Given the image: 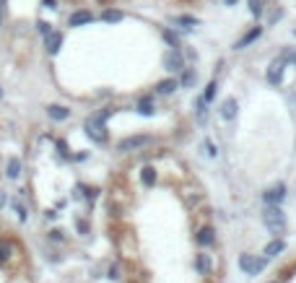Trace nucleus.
Masks as SVG:
<instances>
[{"instance_id": "f257e3e1", "label": "nucleus", "mask_w": 296, "mask_h": 283, "mask_svg": "<svg viewBox=\"0 0 296 283\" xmlns=\"http://www.w3.org/2000/svg\"><path fill=\"white\" fill-rule=\"evenodd\" d=\"M262 224L273 231V234H283L286 231V216L278 205H268L262 210Z\"/></svg>"}, {"instance_id": "f03ea898", "label": "nucleus", "mask_w": 296, "mask_h": 283, "mask_svg": "<svg viewBox=\"0 0 296 283\" xmlns=\"http://www.w3.org/2000/svg\"><path fill=\"white\" fill-rule=\"evenodd\" d=\"M265 265H268V260H265V257H255V255H242V257H239V268H242L247 275H257V273H262Z\"/></svg>"}, {"instance_id": "7ed1b4c3", "label": "nucleus", "mask_w": 296, "mask_h": 283, "mask_svg": "<svg viewBox=\"0 0 296 283\" xmlns=\"http://www.w3.org/2000/svg\"><path fill=\"white\" fill-rule=\"evenodd\" d=\"M86 135L94 140V143H104L107 140V130H104V122L99 117H91L86 120Z\"/></svg>"}, {"instance_id": "20e7f679", "label": "nucleus", "mask_w": 296, "mask_h": 283, "mask_svg": "<svg viewBox=\"0 0 296 283\" xmlns=\"http://www.w3.org/2000/svg\"><path fill=\"white\" fill-rule=\"evenodd\" d=\"M283 68H286V60H283V57H276V60L270 62V68H268V83H270V86H278V83H281Z\"/></svg>"}, {"instance_id": "39448f33", "label": "nucleus", "mask_w": 296, "mask_h": 283, "mask_svg": "<svg viewBox=\"0 0 296 283\" xmlns=\"http://www.w3.org/2000/svg\"><path fill=\"white\" fill-rule=\"evenodd\" d=\"M148 143H151V138H148V135H133V138H125V140H120L117 151H122V154H127V151H135V148L148 146Z\"/></svg>"}, {"instance_id": "423d86ee", "label": "nucleus", "mask_w": 296, "mask_h": 283, "mask_svg": "<svg viewBox=\"0 0 296 283\" xmlns=\"http://www.w3.org/2000/svg\"><path fill=\"white\" fill-rule=\"evenodd\" d=\"M286 198V185H276V187H270L262 192V200L268 205H281V200Z\"/></svg>"}, {"instance_id": "0eeeda50", "label": "nucleus", "mask_w": 296, "mask_h": 283, "mask_svg": "<svg viewBox=\"0 0 296 283\" xmlns=\"http://www.w3.org/2000/svg\"><path fill=\"white\" fill-rule=\"evenodd\" d=\"M164 68H167V70H172V73H177V70H182V68H185V62H182V55H179V50H172V52L164 57Z\"/></svg>"}, {"instance_id": "6e6552de", "label": "nucleus", "mask_w": 296, "mask_h": 283, "mask_svg": "<svg viewBox=\"0 0 296 283\" xmlns=\"http://www.w3.org/2000/svg\"><path fill=\"white\" fill-rule=\"evenodd\" d=\"M195 239H198L200 247H211V244H216V231H213L211 226H203V229L195 234Z\"/></svg>"}, {"instance_id": "1a4fd4ad", "label": "nucleus", "mask_w": 296, "mask_h": 283, "mask_svg": "<svg viewBox=\"0 0 296 283\" xmlns=\"http://www.w3.org/2000/svg\"><path fill=\"white\" fill-rule=\"evenodd\" d=\"M44 47H47L50 55H57L60 47H62V34L60 31H52L50 37H44Z\"/></svg>"}, {"instance_id": "9d476101", "label": "nucleus", "mask_w": 296, "mask_h": 283, "mask_svg": "<svg viewBox=\"0 0 296 283\" xmlns=\"http://www.w3.org/2000/svg\"><path fill=\"white\" fill-rule=\"evenodd\" d=\"M260 37H262V26H255V29H249V31H247V34H244V37L237 42L234 47H237V50H244L247 45H252V42H255V39H260Z\"/></svg>"}, {"instance_id": "9b49d317", "label": "nucleus", "mask_w": 296, "mask_h": 283, "mask_svg": "<svg viewBox=\"0 0 296 283\" xmlns=\"http://www.w3.org/2000/svg\"><path fill=\"white\" fill-rule=\"evenodd\" d=\"M237 110H239L237 99H226V101L221 104V117H223V120H234V117H237Z\"/></svg>"}, {"instance_id": "f8f14e48", "label": "nucleus", "mask_w": 296, "mask_h": 283, "mask_svg": "<svg viewBox=\"0 0 296 283\" xmlns=\"http://www.w3.org/2000/svg\"><path fill=\"white\" fill-rule=\"evenodd\" d=\"M47 115H50V120H68L71 117V110L68 107H60V104H52V107H47Z\"/></svg>"}, {"instance_id": "ddd939ff", "label": "nucleus", "mask_w": 296, "mask_h": 283, "mask_svg": "<svg viewBox=\"0 0 296 283\" xmlns=\"http://www.w3.org/2000/svg\"><path fill=\"white\" fill-rule=\"evenodd\" d=\"M283 250H286V242L276 236V239H273V242L265 247V260H268V257H276V255H281Z\"/></svg>"}, {"instance_id": "4468645a", "label": "nucleus", "mask_w": 296, "mask_h": 283, "mask_svg": "<svg viewBox=\"0 0 296 283\" xmlns=\"http://www.w3.org/2000/svg\"><path fill=\"white\" fill-rule=\"evenodd\" d=\"M91 18H94V16H91V11H76L68 24H71V26H81V24H88Z\"/></svg>"}, {"instance_id": "2eb2a0df", "label": "nucleus", "mask_w": 296, "mask_h": 283, "mask_svg": "<svg viewBox=\"0 0 296 283\" xmlns=\"http://www.w3.org/2000/svg\"><path fill=\"white\" fill-rule=\"evenodd\" d=\"M195 268H198V273L200 275H208V270H211V260H208V255H195Z\"/></svg>"}, {"instance_id": "dca6fc26", "label": "nucleus", "mask_w": 296, "mask_h": 283, "mask_svg": "<svg viewBox=\"0 0 296 283\" xmlns=\"http://www.w3.org/2000/svg\"><path fill=\"white\" fill-rule=\"evenodd\" d=\"M11 257H13V244L6 242V239H0V265H6Z\"/></svg>"}, {"instance_id": "f3484780", "label": "nucleus", "mask_w": 296, "mask_h": 283, "mask_svg": "<svg viewBox=\"0 0 296 283\" xmlns=\"http://www.w3.org/2000/svg\"><path fill=\"white\" fill-rule=\"evenodd\" d=\"M177 86H179V83H177L174 78H167V81H158V83H156V91L167 96V94H172V91L177 89Z\"/></svg>"}, {"instance_id": "a211bd4d", "label": "nucleus", "mask_w": 296, "mask_h": 283, "mask_svg": "<svg viewBox=\"0 0 296 283\" xmlns=\"http://www.w3.org/2000/svg\"><path fill=\"white\" fill-rule=\"evenodd\" d=\"M141 182L146 187H153V182H156V169L153 166H143L141 169Z\"/></svg>"}, {"instance_id": "6ab92c4d", "label": "nucleus", "mask_w": 296, "mask_h": 283, "mask_svg": "<svg viewBox=\"0 0 296 283\" xmlns=\"http://www.w3.org/2000/svg\"><path fill=\"white\" fill-rule=\"evenodd\" d=\"M138 112H141V115H146V117H148V115H153V99H151V96H143V99L138 101Z\"/></svg>"}, {"instance_id": "aec40b11", "label": "nucleus", "mask_w": 296, "mask_h": 283, "mask_svg": "<svg viewBox=\"0 0 296 283\" xmlns=\"http://www.w3.org/2000/svg\"><path fill=\"white\" fill-rule=\"evenodd\" d=\"M21 169H24V166H21V161H18V159H11V161H8V171H6V174H8L11 180H18V177H21Z\"/></svg>"}, {"instance_id": "412c9836", "label": "nucleus", "mask_w": 296, "mask_h": 283, "mask_svg": "<svg viewBox=\"0 0 296 283\" xmlns=\"http://www.w3.org/2000/svg\"><path fill=\"white\" fill-rule=\"evenodd\" d=\"M174 24H182L185 29H192V26H198L200 21L198 18H192V16H179V18H174Z\"/></svg>"}, {"instance_id": "4be33fe9", "label": "nucleus", "mask_w": 296, "mask_h": 283, "mask_svg": "<svg viewBox=\"0 0 296 283\" xmlns=\"http://www.w3.org/2000/svg\"><path fill=\"white\" fill-rule=\"evenodd\" d=\"M102 18L107 21V24H117V21H122L125 16H122L120 11H104V13H102Z\"/></svg>"}, {"instance_id": "5701e85b", "label": "nucleus", "mask_w": 296, "mask_h": 283, "mask_svg": "<svg viewBox=\"0 0 296 283\" xmlns=\"http://www.w3.org/2000/svg\"><path fill=\"white\" fill-rule=\"evenodd\" d=\"M13 213L18 216V221H26V216H29V213H26V205L18 203V200H13Z\"/></svg>"}, {"instance_id": "b1692460", "label": "nucleus", "mask_w": 296, "mask_h": 283, "mask_svg": "<svg viewBox=\"0 0 296 283\" xmlns=\"http://www.w3.org/2000/svg\"><path fill=\"white\" fill-rule=\"evenodd\" d=\"M216 91H218V86H216V81H211V83H208V89H206V94H203V101H213Z\"/></svg>"}, {"instance_id": "393cba45", "label": "nucleus", "mask_w": 296, "mask_h": 283, "mask_svg": "<svg viewBox=\"0 0 296 283\" xmlns=\"http://www.w3.org/2000/svg\"><path fill=\"white\" fill-rule=\"evenodd\" d=\"M249 13H252V16H262V0H249Z\"/></svg>"}, {"instance_id": "a878e982", "label": "nucleus", "mask_w": 296, "mask_h": 283, "mask_svg": "<svg viewBox=\"0 0 296 283\" xmlns=\"http://www.w3.org/2000/svg\"><path fill=\"white\" fill-rule=\"evenodd\" d=\"M192 83H195V70L187 68L185 73H182V86H192Z\"/></svg>"}, {"instance_id": "bb28decb", "label": "nucleus", "mask_w": 296, "mask_h": 283, "mask_svg": "<svg viewBox=\"0 0 296 283\" xmlns=\"http://www.w3.org/2000/svg\"><path fill=\"white\" fill-rule=\"evenodd\" d=\"M281 57H283V60H286V62H288V60H291V62H293V65H296V50H291V47H286V50H283V52H281Z\"/></svg>"}, {"instance_id": "cd10ccee", "label": "nucleus", "mask_w": 296, "mask_h": 283, "mask_svg": "<svg viewBox=\"0 0 296 283\" xmlns=\"http://www.w3.org/2000/svg\"><path fill=\"white\" fill-rule=\"evenodd\" d=\"M37 31L42 34V37H50L52 31H50V24H47V21H39V24H37Z\"/></svg>"}, {"instance_id": "c85d7f7f", "label": "nucleus", "mask_w": 296, "mask_h": 283, "mask_svg": "<svg viewBox=\"0 0 296 283\" xmlns=\"http://www.w3.org/2000/svg\"><path fill=\"white\" fill-rule=\"evenodd\" d=\"M164 39H167L169 45H172V50H179V39H177L172 31H164Z\"/></svg>"}, {"instance_id": "c756f323", "label": "nucleus", "mask_w": 296, "mask_h": 283, "mask_svg": "<svg viewBox=\"0 0 296 283\" xmlns=\"http://www.w3.org/2000/svg\"><path fill=\"white\" fill-rule=\"evenodd\" d=\"M50 239H52V242H65L62 229H52V231H50Z\"/></svg>"}, {"instance_id": "7c9ffc66", "label": "nucleus", "mask_w": 296, "mask_h": 283, "mask_svg": "<svg viewBox=\"0 0 296 283\" xmlns=\"http://www.w3.org/2000/svg\"><path fill=\"white\" fill-rule=\"evenodd\" d=\"M198 117H200V122H206V101H198Z\"/></svg>"}, {"instance_id": "2f4dec72", "label": "nucleus", "mask_w": 296, "mask_h": 283, "mask_svg": "<svg viewBox=\"0 0 296 283\" xmlns=\"http://www.w3.org/2000/svg\"><path fill=\"white\" fill-rule=\"evenodd\" d=\"M206 148H208V156H216V154H218V148H216L211 140H206Z\"/></svg>"}, {"instance_id": "473e14b6", "label": "nucleus", "mask_w": 296, "mask_h": 283, "mask_svg": "<svg viewBox=\"0 0 296 283\" xmlns=\"http://www.w3.org/2000/svg\"><path fill=\"white\" fill-rule=\"evenodd\" d=\"M109 278H112V280H117V278H120V268H117V265H115V268H109Z\"/></svg>"}, {"instance_id": "72a5a7b5", "label": "nucleus", "mask_w": 296, "mask_h": 283, "mask_svg": "<svg viewBox=\"0 0 296 283\" xmlns=\"http://www.w3.org/2000/svg\"><path fill=\"white\" fill-rule=\"evenodd\" d=\"M76 226H78V231H81V234H88V224H86V221H81V219H78V224H76Z\"/></svg>"}, {"instance_id": "f704fd0d", "label": "nucleus", "mask_w": 296, "mask_h": 283, "mask_svg": "<svg viewBox=\"0 0 296 283\" xmlns=\"http://www.w3.org/2000/svg\"><path fill=\"white\" fill-rule=\"evenodd\" d=\"M3 16H6V0H0V26H3Z\"/></svg>"}, {"instance_id": "c9c22d12", "label": "nucleus", "mask_w": 296, "mask_h": 283, "mask_svg": "<svg viewBox=\"0 0 296 283\" xmlns=\"http://www.w3.org/2000/svg\"><path fill=\"white\" fill-rule=\"evenodd\" d=\"M6 200H8V198H6V192H3V190H0V208H3V205H6Z\"/></svg>"}, {"instance_id": "e433bc0d", "label": "nucleus", "mask_w": 296, "mask_h": 283, "mask_svg": "<svg viewBox=\"0 0 296 283\" xmlns=\"http://www.w3.org/2000/svg\"><path fill=\"white\" fill-rule=\"evenodd\" d=\"M44 3H47V8H55V0H44Z\"/></svg>"}, {"instance_id": "4c0bfd02", "label": "nucleus", "mask_w": 296, "mask_h": 283, "mask_svg": "<svg viewBox=\"0 0 296 283\" xmlns=\"http://www.w3.org/2000/svg\"><path fill=\"white\" fill-rule=\"evenodd\" d=\"M223 3H226V6H234V3H239V0H223Z\"/></svg>"}, {"instance_id": "58836bf2", "label": "nucleus", "mask_w": 296, "mask_h": 283, "mask_svg": "<svg viewBox=\"0 0 296 283\" xmlns=\"http://www.w3.org/2000/svg\"><path fill=\"white\" fill-rule=\"evenodd\" d=\"M0 96H3V91H0Z\"/></svg>"}]
</instances>
